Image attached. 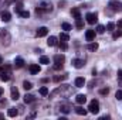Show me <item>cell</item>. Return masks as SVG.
I'll use <instances>...</instances> for the list:
<instances>
[{
    "label": "cell",
    "instance_id": "1",
    "mask_svg": "<svg viewBox=\"0 0 122 120\" xmlns=\"http://www.w3.org/2000/svg\"><path fill=\"white\" fill-rule=\"evenodd\" d=\"M10 75H11V66L9 64H4L3 66H0V79L3 82H7L10 79Z\"/></svg>",
    "mask_w": 122,
    "mask_h": 120
},
{
    "label": "cell",
    "instance_id": "2",
    "mask_svg": "<svg viewBox=\"0 0 122 120\" xmlns=\"http://www.w3.org/2000/svg\"><path fill=\"white\" fill-rule=\"evenodd\" d=\"M51 10H53V4H51V1H47V0L40 1L38 6H37V13H40V11L48 13V11H51Z\"/></svg>",
    "mask_w": 122,
    "mask_h": 120
},
{
    "label": "cell",
    "instance_id": "3",
    "mask_svg": "<svg viewBox=\"0 0 122 120\" xmlns=\"http://www.w3.org/2000/svg\"><path fill=\"white\" fill-rule=\"evenodd\" d=\"M64 61H65V57L62 54H57L54 55V69L56 71H60L64 65Z\"/></svg>",
    "mask_w": 122,
    "mask_h": 120
},
{
    "label": "cell",
    "instance_id": "4",
    "mask_svg": "<svg viewBox=\"0 0 122 120\" xmlns=\"http://www.w3.org/2000/svg\"><path fill=\"white\" fill-rule=\"evenodd\" d=\"M88 110L91 112L92 115H97V113L99 112V102H98V100H95V99L91 100V102H90V105H88Z\"/></svg>",
    "mask_w": 122,
    "mask_h": 120
},
{
    "label": "cell",
    "instance_id": "5",
    "mask_svg": "<svg viewBox=\"0 0 122 120\" xmlns=\"http://www.w3.org/2000/svg\"><path fill=\"white\" fill-rule=\"evenodd\" d=\"M109 9L112 11H122V3L118 0H109Z\"/></svg>",
    "mask_w": 122,
    "mask_h": 120
},
{
    "label": "cell",
    "instance_id": "6",
    "mask_svg": "<svg viewBox=\"0 0 122 120\" xmlns=\"http://www.w3.org/2000/svg\"><path fill=\"white\" fill-rule=\"evenodd\" d=\"M54 93H61V96H68L71 93V88H70V85H61Z\"/></svg>",
    "mask_w": 122,
    "mask_h": 120
},
{
    "label": "cell",
    "instance_id": "7",
    "mask_svg": "<svg viewBox=\"0 0 122 120\" xmlns=\"http://www.w3.org/2000/svg\"><path fill=\"white\" fill-rule=\"evenodd\" d=\"M87 21H88V24H95L98 21V14L97 13H88L87 14Z\"/></svg>",
    "mask_w": 122,
    "mask_h": 120
},
{
    "label": "cell",
    "instance_id": "8",
    "mask_svg": "<svg viewBox=\"0 0 122 120\" xmlns=\"http://www.w3.org/2000/svg\"><path fill=\"white\" fill-rule=\"evenodd\" d=\"M29 69H30L31 75H37V74H40V71H41L40 65H37V64H31L30 66H29Z\"/></svg>",
    "mask_w": 122,
    "mask_h": 120
},
{
    "label": "cell",
    "instance_id": "9",
    "mask_svg": "<svg viewBox=\"0 0 122 120\" xmlns=\"http://www.w3.org/2000/svg\"><path fill=\"white\" fill-rule=\"evenodd\" d=\"M72 65H74V68H77V69H81V68H84L85 62H84V60L75 58V60H72Z\"/></svg>",
    "mask_w": 122,
    "mask_h": 120
},
{
    "label": "cell",
    "instance_id": "10",
    "mask_svg": "<svg viewBox=\"0 0 122 120\" xmlns=\"http://www.w3.org/2000/svg\"><path fill=\"white\" fill-rule=\"evenodd\" d=\"M10 40H11V35L6 31V32L3 34V38H1V44H3V45H9V44H10Z\"/></svg>",
    "mask_w": 122,
    "mask_h": 120
},
{
    "label": "cell",
    "instance_id": "11",
    "mask_svg": "<svg viewBox=\"0 0 122 120\" xmlns=\"http://www.w3.org/2000/svg\"><path fill=\"white\" fill-rule=\"evenodd\" d=\"M47 44H48V47H56V45H58V38L54 37V35H51V37L47 40Z\"/></svg>",
    "mask_w": 122,
    "mask_h": 120
},
{
    "label": "cell",
    "instance_id": "12",
    "mask_svg": "<svg viewBox=\"0 0 122 120\" xmlns=\"http://www.w3.org/2000/svg\"><path fill=\"white\" fill-rule=\"evenodd\" d=\"M47 34H48V28H47V27H40V28L37 30V32H36L37 37H46Z\"/></svg>",
    "mask_w": 122,
    "mask_h": 120
},
{
    "label": "cell",
    "instance_id": "13",
    "mask_svg": "<svg viewBox=\"0 0 122 120\" xmlns=\"http://www.w3.org/2000/svg\"><path fill=\"white\" fill-rule=\"evenodd\" d=\"M10 92H11V99H13V100H17V99L20 97V93H19V89H17L16 86H11V89H10Z\"/></svg>",
    "mask_w": 122,
    "mask_h": 120
},
{
    "label": "cell",
    "instance_id": "14",
    "mask_svg": "<svg viewBox=\"0 0 122 120\" xmlns=\"http://www.w3.org/2000/svg\"><path fill=\"white\" fill-rule=\"evenodd\" d=\"M75 102H77L78 105H84V103L87 102V96H85V95H77Z\"/></svg>",
    "mask_w": 122,
    "mask_h": 120
},
{
    "label": "cell",
    "instance_id": "15",
    "mask_svg": "<svg viewBox=\"0 0 122 120\" xmlns=\"http://www.w3.org/2000/svg\"><path fill=\"white\" fill-rule=\"evenodd\" d=\"M14 66H16V68H23V66H24V60H23L21 57H17V58L14 60Z\"/></svg>",
    "mask_w": 122,
    "mask_h": 120
},
{
    "label": "cell",
    "instance_id": "16",
    "mask_svg": "<svg viewBox=\"0 0 122 120\" xmlns=\"http://www.w3.org/2000/svg\"><path fill=\"white\" fill-rule=\"evenodd\" d=\"M85 38H87V41H92V40L95 38V31L94 30H87V32H85Z\"/></svg>",
    "mask_w": 122,
    "mask_h": 120
},
{
    "label": "cell",
    "instance_id": "17",
    "mask_svg": "<svg viewBox=\"0 0 122 120\" xmlns=\"http://www.w3.org/2000/svg\"><path fill=\"white\" fill-rule=\"evenodd\" d=\"M84 83H85V79H84L82 76H78V78L75 79V86H77V88H82Z\"/></svg>",
    "mask_w": 122,
    "mask_h": 120
},
{
    "label": "cell",
    "instance_id": "18",
    "mask_svg": "<svg viewBox=\"0 0 122 120\" xmlns=\"http://www.w3.org/2000/svg\"><path fill=\"white\" fill-rule=\"evenodd\" d=\"M75 113H77V115H80V116H85V115H87V110L80 105V106H77V107H75Z\"/></svg>",
    "mask_w": 122,
    "mask_h": 120
},
{
    "label": "cell",
    "instance_id": "19",
    "mask_svg": "<svg viewBox=\"0 0 122 120\" xmlns=\"http://www.w3.org/2000/svg\"><path fill=\"white\" fill-rule=\"evenodd\" d=\"M7 115H9L10 117H16V116L19 115V110H17L16 107H10V109L7 110Z\"/></svg>",
    "mask_w": 122,
    "mask_h": 120
},
{
    "label": "cell",
    "instance_id": "20",
    "mask_svg": "<svg viewBox=\"0 0 122 120\" xmlns=\"http://www.w3.org/2000/svg\"><path fill=\"white\" fill-rule=\"evenodd\" d=\"M10 18H11V16H10V13H9V11H3V13H1V20H3L4 23L10 21Z\"/></svg>",
    "mask_w": 122,
    "mask_h": 120
},
{
    "label": "cell",
    "instance_id": "21",
    "mask_svg": "<svg viewBox=\"0 0 122 120\" xmlns=\"http://www.w3.org/2000/svg\"><path fill=\"white\" fill-rule=\"evenodd\" d=\"M70 110H71V106L70 105H67V103H62L61 105V112L62 113H70Z\"/></svg>",
    "mask_w": 122,
    "mask_h": 120
},
{
    "label": "cell",
    "instance_id": "22",
    "mask_svg": "<svg viewBox=\"0 0 122 120\" xmlns=\"http://www.w3.org/2000/svg\"><path fill=\"white\" fill-rule=\"evenodd\" d=\"M34 99H36V97H34L33 95H30V93H26V95H24V102H26V103H31V102H34Z\"/></svg>",
    "mask_w": 122,
    "mask_h": 120
},
{
    "label": "cell",
    "instance_id": "23",
    "mask_svg": "<svg viewBox=\"0 0 122 120\" xmlns=\"http://www.w3.org/2000/svg\"><path fill=\"white\" fill-rule=\"evenodd\" d=\"M71 14L75 17V20H77V18H81V14H80V9H77V7L71 10Z\"/></svg>",
    "mask_w": 122,
    "mask_h": 120
},
{
    "label": "cell",
    "instance_id": "24",
    "mask_svg": "<svg viewBox=\"0 0 122 120\" xmlns=\"http://www.w3.org/2000/svg\"><path fill=\"white\" fill-rule=\"evenodd\" d=\"M98 47H99V45H98V42H91V44H88V47H87V48H88L90 51H97V50H98Z\"/></svg>",
    "mask_w": 122,
    "mask_h": 120
},
{
    "label": "cell",
    "instance_id": "25",
    "mask_svg": "<svg viewBox=\"0 0 122 120\" xmlns=\"http://www.w3.org/2000/svg\"><path fill=\"white\" fill-rule=\"evenodd\" d=\"M68 40H70V37H68V34H67V32H61V34H60V41L67 42Z\"/></svg>",
    "mask_w": 122,
    "mask_h": 120
},
{
    "label": "cell",
    "instance_id": "26",
    "mask_svg": "<svg viewBox=\"0 0 122 120\" xmlns=\"http://www.w3.org/2000/svg\"><path fill=\"white\" fill-rule=\"evenodd\" d=\"M40 64H44V65H47V64H50V58H48V57H46V55H43V57H40Z\"/></svg>",
    "mask_w": 122,
    "mask_h": 120
},
{
    "label": "cell",
    "instance_id": "27",
    "mask_svg": "<svg viewBox=\"0 0 122 120\" xmlns=\"http://www.w3.org/2000/svg\"><path fill=\"white\" fill-rule=\"evenodd\" d=\"M23 88H24L26 90H30L31 88H33V83L29 82V81H24V82H23Z\"/></svg>",
    "mask_w": 122,
    "mask_h": 120
},
{
    "label": "cell",
    "instance_id": "28",
    "mask_svg": "<svg viewBox=\"0 0 122 120\" xmlns=\"http://www.w3.org/2000/svg\"><path fill=\"white\" fill-rule=\"evenodd\" d=\"M61 28H62L64 31H70V30H72L71 24H68V23H62V24H61Z\"/></svg>",
    "mask_w": 122,
    "mask_h": 120
},
{
    "label": "cell",
    "instance_id": "29",
    "mask_svg": "<svg viewBox=\"0 0 122 120\" xmlns=\"http://www.w3.org/2000/svg\"><path fill=\"white\" fill-rule=\"evenodd\" d=\"M112 37L117 40V38H119V37H122V30L121 28H118L117 31H114V34H112Z\"/></svg>",
    "mask_w": 122,
    "mask_h": 120
},
{
    "label": "cell",
    "instance_id": "30",
    "mask_svg": "<svg viewBox=\"0 0 122 120\" xmlns=\"http://www.w3.org/2000/svg\"><path fill=\"white\" fill-rule=\"evenodd\" d=\"M40 95H41V96H47V95H48V88H46V86L40 88Z\"/></svg>",
    "mask_w": 122,
    "mask_h": 120
},
{
    "label": "cell",
    "instance_id": "31",
    "mask_svg": "<svg viewBox=\"0 0 122 120\" xmlns=\"http://www.w3.org/2000/svg\"><path fill=\"white\" fill-rule=\"evenodd\" d=\"M19 14H20L23 18H29V17H30V13H29V11H26V10H21Z\"/></svg>",
    "mask_w": 122,
    "mask_h": 120
},
{
    "label": "cell",
    "instance_id": "32",
    "mask_svg": "<svg viewBox=\"0 0 122 120\" xmlns=\"http://www.w3.org/2000/svg\"><path fill=\"white\" fill-rule=\"evenodd\" d=\"M105 30H107L105 26H98V27H97V32H98V34H104Z\"/></svg>",
    "mask_w": 122,
    "mask_h": 120
},
{
    "label": "cell",
    "instance_id": "33",
    "mask_svg": "<svg viewBox=\"0 0 122 120\" xmlns=\"http://www.w3.org/2000/svg\"><path fill=\"white\" fill-rule=\"evenodd\" d=\"M115 97H117V100H122V89L117 90V93H115Z\"/></svg>",
    "mask_w": 122,
    "mask_h": 120
},
{
    "label": "cell",
    "instance_id": "34",
    "mask_svg": "<svg viewBox=\"0 0 122 120\" xmlns=\"http://www.w3.org/2000/svg\"><path fill=\"white\" fill-rule=\"evenodd\" d=\"M105 28H107V30H109V31H112L114 28H115V24H114V23H108Z\"/></svg>",
    "mask_w": 122,
    "mask_h": 120
},
{
    "label": "cell",
    "instance_id": "35",
    "mask_svg": "<svg viewBox=\"0 0 122 120\" xmlns=\"http://www.w3.org/2000/svg\"><path fill=\"white\" fill-rule=\"evenodd\" d=\"M75 26H77V28H82V20H81V18H77Z\"/></svg>",
    "mask_w": 122,
    "mask_h": 120
},
{
    "label": "cell",
    "instance_id": "36",
    "mask_svg": "<svg viewBox=\"0 0 122 120\" xmlns=\"http://www.w3.org/2000/svg\"><path fill=\"white\" fill-rule=\"evenodd\" d=\"M99 93H101V95H108V93H109V89H108V88H102V89L99 90Z\"/></svg>",
    "mask_w": 122,
    "mask_h": 120
},
{
    "label": "cell",
    "instance_id": "37",
    "mask_svg": "<svg viewBox=\"0 0 122 120\" xmlns=\"http://www.w3.org/2000/svg\"><path fill=\"white\" fill-rule=\"evenodd\" d=\"M14 10H16V13H20V11H21V4L16 6V7H14Z\"/></svg>",
    "mask_w": 122,
    "mask_h": 120
},
{
    "label": "cell",
    "instance_id": "38",
    "mask_svg": "<svg viewBox=\"0 0 122 120\" xmlns=\"http://www.w3.org/2000/svg\"><path fill=\"white\" fill-rule=\"evenodd\" d=\"M60 47H61V48H62V50H67V42H62V41H61Z\"/></svg>",
    "mask_w": 122,
    "mask_h": 120
},
{
    "label": "cell",
    "instance_id": "39",
    "mask_svg": "<svg viewBox=\"0 0 122 120\" xmlns=\"http://www.w3.org/2000/svg\"><path fill=\"white\" fill-rule=\"evenodd\" d=\"M118 79H119V81H122V69H119V71H118Z\"/></svg>",
    "mask_w": 122,
    "mask_h": 120
},
{
    "label": "cell",
    "instance_id": "40",
    "mask_svg": "<svg viewBox=\"0 0 122 120\" xmlns=\"http://www.w3.org/2000/svg\"><path fill=\"white\" fill-rule=\"evenodd\" d=\"M118 28H122V18L118 21Z\"/></svg>",
    "mask_w": 122,
    "mask_h": 120
},
{
    "label": "cell",
    "instance_id": "41",
    "mask_svg": "<svg viewBox=\"0 0 122 120\" xmlns=\"http://www.w3.org/2000/svg\"><path fill=\"white\" fill-rule=\"evenodd\" d=\"M6 105V100H0V106H4Z\"/></svg>",
    "mask_w": 122,
    "mask_h": 120
},
{
    "label": "cell",
    "instance_id": "42",
    "mask_svg": "<svg viewBox=\"0 0 122 120\" xmlns=\"http://www.w3.org/2000/svg\"><path fill=\"white\" fill-rule=\"evenodd\" d=\"M1 95H3V89H1V88H0V96H1Z\"/></svg>",
    "mask_w": 122,
    "mask_h": 120
},
{
    "label": "cell",
    "instance_id": "43",
    "mask_svg": "<svg viewBox=\"0 0 122 120\" xmlns=\"http://www.w3.org/2000/svg\"><path fill=\"white\" fill-rule=\"evenodd\" d=\"M1 117H4V116H3V115H1V113H0V119H1Z\"/></svg>",
    "mask_w": 122,
    "mask_h": 120
},
{
    "label": "cell",
    "instance_id": "44",
    "mask_svg": "<svg viewBox=\"0 0 122 120\" xmlns=\"http://www.w3.org/2000/svg\"><path fill=\"white\" fill-rule=\"evenodd\" d=\"M0 64H1V57H0Z\"/></svg>",
    "mask_w": 122,
    "mask_h": 120
},
{
    "label": "cell",
    "instance_id": "45",
    "mask_svg": "<svg viewBox=\"0 0 122 120\" xmlns=\"http://www.w3.org/2000/svg\"><path fill=\"white\" fill-rule=\"evenodd\" d=\"M13 1H16V0H13Z\"/></svg>",
    "mask_w": 122,
    "mask_h": 120
}]
</instances>
